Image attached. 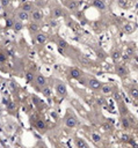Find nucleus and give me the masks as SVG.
Segmentation results:
<instances>
[{"label": "nucleus", "instance_id": "nucleus-13", "mask_svg": "<svg viewBox=\"0 0 138 148\" xmlns=\"http://www.w3.org/2000/svg\"><path fill=\"white\" fill-rule=\"evenodd\" d=\"M74 146L77 148H88L89 147V145L85 141V139L79 138V136H75L74 138Z\"/></svg>", "mask_w": 138, "mask_h": 148}, {"label": "nucleus", "instance_id": "nucleus-3", "mask_svg": "<svg viewBox=\"0 0 138 148\" xmlns=\"http://www.w3.org/2000/svg\"><path fill=\"white\" fill-rule=\"evenodd\" d=\"M55 90H56V95L59 98H65L67 96V88L66 84L61 81H57V83L55 84Z\"/></svg>", "mask_w": 138, "mask_h": 148}, {"label": "nucleus", "instance_id": "nucleus-15", "mask_svg": "<svg viewBox=\"0 0 138 148\" xmlns=\"http://www.w3.org/2000/svg\"><path fill=\"white\" fill-rule=\"evenodd\" d=\"M35 126H36V128H37L41 133H44V132L46 131V123H45L44 119H37L36 123H35Z\"/></svg>", "mask_w": 138, "mask_h": 148}, {"label": "nucleus", "instance_id": "nucleus-2", "mask_svg": "<svg viewBox=\"0 0 138 148\" xmlns=\"http://www.w3.org/2000/svg\"><path fill=\"white\" fill-rule=\"evenodd\" d=\"M67 111L68 112H67V114L64 118L65 126L68 127V128H74L78 125V118L75 117V114L73 112H71V110H67Z\"/></svg>", "mask_w": 138, "mask_h": 148}, {"label": "nucleus", "instance_id": "nucleus-30", "mask_svg": "<svg viewBox=\"0 0 138 148\" xmlns=\"http://www.w3.org/2000/svg\"><path fill=\"white\" fill-rule=\"evenodd\" d=\"M14 21H15V20L8 17V18L6 20V25H7V28H13V25H14Z\"/></svg>", "mask_w": 138, "mask_h": 148}, {"label": "nucleus", "instance_id": "nucleus-37", "mask_svg": "<svg viewBox=\"0 0 138 148\" xmlns=\"http://www.w3.org/2000/svg\"><path fill=\"white\" fill-rule=\"evenodd\" d=\"M132 65H133V67H135V71L137 72V74H138V65L137 64H135V62H132Z\"/></svg>", "mask_w": 138, "mask_h": 148}, {"label": "nucleus", "instance_id": "nucleus-26", "mask_svg": "<svg viewBox=\"0 0 138 148\" xmlns=\"http://www.w3.org/2000/svg\"><path fill=\"white\" fill-rule=\"evenodd\" d=\"M57 45L59 46V49H67L68 47V43L63 38H58L57 39Z\"/></svg>", "mask_w": 138, "mask_h": 148}, {"label": "nucleus", "instance_id": "nucleus-23", "mask_svg": "<svg viewBox=\"0 0 138 148\" xmlns=\"http://www.w3.org/2000/svg\"><path fill=\"white\" fill-rule=\"evenodd\" d=\"M13 28H14V30L17 32V31H21L23 28H24V25H23V22L21 21V20H15L14 21V25H13Z\"/></svg>", "mask_w": 138, "mask_h": 148}, {"label": "nucleus", "instance_id": "nucleus-32", "mask_svg": "<svg viewBox=\"0 0 138 148\" xmlns=\"http://www.w3.org/2000/svg\"><path fill=\"white\" fill-rule=\"evenodd\" d=\"M9 3H10V0H1V6H2L3 8H6Z\"/></svg>", "mask_w": 138, "mask_h": 148}, {"label": "nucleus", "instance_id": "nucleus-31", "mask_svg": "<svg viewBox=\"0 0 138 148\" xmlns=\"http://www.w3.org/2000/svg\"><path fill=\"white\" fill-rule=\"evenodd\" d=\"M6 60H7V54H5L3 52H0V64L6 62Z\"/></svg>", "mask_w": 138, "mask_h": 148}, {"label": "nucleus", "instance_id": "nucleus-24", "mask_svg": "<svg viewBox=\"0 0 138 148\" xmlns=\"http://www.w3.org/2000/svg\"><path fill=\"white\" fill-rule=\"evenodd\" d=\"M78 59H79V61L81 62V65H83V66H90V64H92V61L88 59V58H86L85 56H82V54H80L79 57H78Z\"/></svg>", "mask_w": 138, "mask_h": 148}, {"label": "nucleus", "instance_id": "nucleus-10", "mask_svg": "<svg viewBox=\"0 0 138 148\" xmlns=\"http://www.w3.org/2000/svg\"><path fill=\"white\" fill-rule=\"evenodd\" d=\"M128 92L132 99L138 101V84H131L128 88Z\"/></svg>", "mask_w": 138, "mask_h": 148}, {"label": "nucleus", "instance_id": "nucleus-5", "mask_svg": "<svg viewBox=\"0 0 138 148\" xmlns=\"http://www.w3.org/2000/svg\"><path fill=\"white\" fill-rule=\"evenodd\" d=\"M83 75L82 71L78 67H71L70 68V72H68V76L70 79H73V80H79L81 76Z\"/></svg>", "mask_w": 138, "mask_h": 148}, {"label": "nucleus", "instance_id": "nucleus-21", "mask_svg": "<svg viewBox=\"0 0 138 148\" xmlns=\"http://www.w3.org/2000/svg\"><path fill=\"white\" fill-rule=\"evenodd\" d=\"M101 92H102V95H110V94H112V86L111 84H102Z\"/></svg>", "mask_w": 138, "mask_h": 148}, {"label": "nucleus", "instance_id": "nucleus-9", "mask_svg": "<svg viewBox=\"0 0 138 148\" xmlns=\"http://www.w3.org/2000/svg\"><path fill=\"white\" fill-rule=\"evenodd\" d=\"M65 13H64V9L60 7V6H56L51 9V17L52 18H59L61 16H64Z\"/></svg>", "mask_w": 138, "mask_h": 148}, {"label": "nucleus", "instance_id": "nucleus-20", "mask_svg": "<svg viewBox=\"0 0 138 148\" xmlns=\"http://www.w3.org/2000/svg\"><path fill=\"white\" fill-rule=\"evenodd\" d=\"M135 29H136V27H135V24L133 23H130V22H128V23H125L124 25H123V31L125 32V34H132L133 31H135Z\"/></svg>", "mask_w": 138, "mask_h": 148}, {"label": "nucleus", "instance_id": "nucleus-17", "mask_svg": "<svg viewBox=\"0 0 138 148\" xmlns=\"http://www.w3.org/2000/svg\"><path fill=\"white\" fill-rule=\"evenodd\" d=\"M16 16H17V18L21 20V21L30 20V13H28V12H26V10H23V9L19 10L17 14H16Z\"/></svg>", "mask_w": 138, "mask_h": 148}, {"label": "nucleus", "instance_id": "nucleus-8", "mask_svg": "<svg viewBox=\"0 0 138 148\" xmlns=\"http://www.w3.org/2000/svg\"><path fill=\"white\" fill-rule=\"evenodd\" d=\"M93 7H95L100 12H106L107 10V3L104 0H92Z\"/></svg>", "mask_w": 138, "mask_h": 148}, {"label": "nucleus", "instance_id": "nucleus-38", "mask_svg": "<svg viewBox=\"0 0 138 148\" xmlns=\"http://www.w3.org/2000/svg\"><path fill=\"white\" fill-rule=\"evenodd\" d=\"M0 52H2V50H1V47H0Z\"/></svg>", "mask_w": 138, "mask_h": 148}, {"label": "nucleus", "instance_id": "nucleus-35", "mask_svg": "<svg viewBox=\"0 0 138 148\" xmlns=\"http://www.w3.org/2000/svg\"><path fill=\"white\" fill-rule=\"evenodd\" d=\"M132 62H135V64L138 65V54H135V56L132 57Z\"/></svg>", "mask_w": 138, "mask_h": 148}, {"label": "nucleus", "instance_id": "nucleus-7", "mask_svg": "<svg viewBox=\"0 0 138 148\" xmlns=\"http://www.w3.org/2000/svg\"><path fill=\"white\" fill-rule=\"evenodd\" d=\"M132 121L133 120H131V118L128 114H124L121 117V125H122L123 130H130L132 126Z\"/></svg>", "mask_w": 138, "mask_h": 148}, {"label": "nucleus", "instance_id": "nucleus-22", "mask_svg": "<svg viewBox=\"0 0 138 148\" xmlns=\"http://www.w3.org/2000/svg\"><path fill=\"white\" fill-rule=\"evenodd\" d=\"M41 92H42V95H43L44 97L49 98V97L51 96V94H52V89H51V87H49V86L46 84L45 87H43V88L41 89Z\"/></svg>", "mask_w": 138, "mask_h": 148}, {"label": "nucleus", "instance_id": "nucleus-39", "mask_svg": "<svg viewBox=\"0 0 138 148\" xmlns=\"http://www.w3.org/2000/svg\"><path fill=\"white\" fill-rule=\"evenodd\" d=\"M17 1H23V0H17Z\"/></svg>", "mask_w": 138, "mask_h": 148}, {"label": "nucleus", "instance_id": "nucleus-33", "mask_svg": "<svg viewBox=\"0 0 138 148\" xmlns=\"http://www.w3.org/2000/svg\"><path fill=\"white\" fill-rule=\"evenodd\" d=\"M9 87L12 88V90H16V88H17V86H16V83L14 81H10L9 82Z\"/></svg>", "mask_w": 138, "mask_h": 148}, {"label": "nucleus", "instance_id": "nucleus-34", "mask_svg": "<svg viewBox=\"0 0 138 148\" xmlns=\"http://www.w3.org/2000/svg\"><path fill=\"white\" fill-rule=\"evenodd\" d=\"M110 127H111V126L109 125V123H104V124L102 125V128H103L104 131H109V130H110Z\"/></svg>", "mask_w": 138, "mask_h": 148}, {"label": "nucleus", "instance_id": "nucleus-16", "mask_svg": "<svg viewBox=\"0 0 138 148\" xmlns=\"http://www.w3.org/2000/svg\"><path fill=\"white\" fill-rule=\"evenodd\" d=\"M35 39L38 44H45L48 42V36L44 32H37L35 35Z\"/></svg>", "mask_w": 138, "mask_h": 148}, {"label": "nucleus", "instance_id": "nucleus-4", "mask_svg": "<svg viewBox=\"0 0 138 148\" xmlns=\"http://www.w3.org/2000/svg\"><path fill=\"white\" fill-rule=\"evenodd\" d=\"M88 80H87V87L92 90H101V87H102V82L99 81L97 79L93 77V76H87Z\"/></svg>", "mask_w": 138, "mask_h": 148}, {"label": "nucleus", "instance_id": "nucleus-25", "mask_svg": "<svg viewBox=\"0 0 138 148\" xmlns=\"http://www.w3.org/2000/svg\"><path fill=\"white\" fill-rule=\"evenodd\" d=\"M90 139H92V141H93L94 143H99V142L102 140V136H101V134H99V133H96V132H92V133H90Z\"/></svg>", "mask_w": 138, "mask_h": 148}, {"label": "nucleus", "instance_id": "nucleus-1", "mask_svg": "<svg viewBox=\"0 0 138 148\" xmlns=\"http://www.w3.org/2000/svg\"><path fill=\"white\" fill-rule=\"evenodd\" d=\"M115 73L121 79H126L129 76V68L122 62H115Z\"/></svg>", "mask_w": 138, "mask_h": 148}, {"label": "nucleus", "instance_id": "nucleus-6", "mask_svg": "<svg viewBox=\"0 0 138 148\" xmlns=\"http://www.w3.org/2000/svg\"><path fill=\"white\" fill-rule=\"evenodd\" d=\"M35 83H36V86L39 88V89H42L43 87H45L46 84H48V80H46V77L44 76V75H42V74H37L36 76H35Z\"/></svg>", "mask_w": 138, "mask_h": 148}, {"label": "nucleus", "instance_id": "nucleus-36", "mask_svg": "<svg viewBox=\"0 0 138 148\" xmlns=\"http://www.w3.org/2000/svg\"><path fill=\"white\" fill-rule=\"evenodd\" d=\"M31 98H32V101H34V103H36V104H38V103L41 102V101H39V99H38V98L36 97V96H32Z\"/></svg>", "mask_w": 138, "mask_h": 148}, {"label": "nucleus", "instance_id": "nucleus-27", "mask_svg": "<svg viewBox=\"0 0 138 148\" xmlns=\"http://www.w3.org/2000/svg\"><path fill=\"white\" fill-rule=\"evenodd\" d=\"M24 77H26V81L27 82H31V81L35 80V74L32 73V71H28L26 73V75H24Z\"/></svg>", "mask_w": 138, "mask_h": 148}, {"label": "nucleus", "instance_id": "nucleus-11", "mask_svg": "<svg viewBox=\"0 0 138 148\" xmlns=\"http://www.w3.org/2000/svg\"><path fill=\"white\" fill-rule=\"evenodd\" d=\"M110 58H111V60L114 62H118L121 60V58H122V51L119 49H117V47L112 49L111 52H110Z\"/></svg>", "mask_w": 138, "mask_h": 148}, {"label": "nucleus", "instance_id": "nucleus-29", "mask_svg": "<svg viewBox=\"0 0 138 148\" xmlns=\"http://www.w3.org/2000/svg\"><path fill=\"white\" fill-rule=\"evenodd\" d=\"M95 102H96V104H97L99 106H104V105L107 104V101H106L104 97H97V98L95 99Z\"/></svg>", "mask_w": 138, "mask_h": 148}, {"label": "nucleus", "instance_id": "nucleus-12", "mask_svg": "<svg viewBox=\"0 0 138 148\" xmlns=\"http://www.w3.org/2000/svg\"><path fill=\"white\" fill-rule=\"evenodd\" d=\"M43 13L41 12V10H38V9H35L34 12H31L30 13V18L32 20V21H35V22H41V21H43Z\"/></svg>", "mask_w": 138, "mask_h": 148}, {"label": "nucleus", "instance_id": "nucleus-18", "mask_svg": "<svg viewBox=\"0 0 138 148\" xmlns=\"http://www.w3.org/2000/svg\"><path fill=\"white\" fill-rule=\"evenodd\" d=\"M21 9H23V10H26V12H28V13H31V12L35 10V6H34V3L29 2V1H26V2L22 3Z\"/></svg>", "mask_w": 138, "mask_h": 148}, {"label": "nucleus", "instance_id": "nucleus-14", "mask_svg": "<svg viewBox=\"0 0 138 148\" xmlns=\"http://www.w3.org/2000/svg\"><path fill=\"white\" fill-rule=\"evenodd\" d=\"M64 5H65L66 8L70 9V10H77V9L79 8V2H78L77 0H66V1L64 2Z\"/></svg>", "mask_w": 138, "mask_h": 148}, {"label": "nucleus", "instance_id": "nucleus-28", "mask_svg": "<svg viewBox=\"0 0 138 148\" xmlns=\"http://www.w3.org/2000/svg\"><path fill=\"white\" fill-rule=\"evenodd\" d=\"M6 109H7V111H9V112H14V111L16 110V104H15L14 102L9 101V102L6 104Z\"/></svg>", "mask_w": 138, "mask_h": 148}, {"label": "nucleus", "instance_id": "nucleus-19", "mask_svg": "<svg viewBox=\"0 0 138 148\" xmlns=\"http://www.w3.org/2000/svg\"><path fill=\"white\" fill-rule=\"evenodd\" d=\"M28 29H29L30 32H32V34H37V32L39 31V24H38V22H35V21L30 22L29 25H28Z\"/></svg>", "mask_w": 138, "mask_h": 148}]
</instances>
